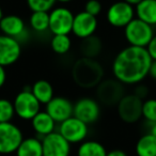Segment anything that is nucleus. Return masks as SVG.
Listing matches in <instances>:
<instances>
[{"instance_id":"6e6552de","label":"nucleus","mask_w":156,"mask_h":156,"mask_svg":"<svg viewBox=\"0 0 156 156\" xmlns=\"http://www.w3.org/2000/svg\"><path fill=\"white\" fill-rule=\"evenodd\" d=\"M135 16V8L123 0L112 3L108 8L106 14L109 25L115 28H125L134 20Z\"/></svg>"},{"instance_id":"b1692460","label":"nucleus","mask_w":156,"mask_h":156,"mask_svg":"<svg viewBox=\"0 0 156 156\" xmlns=\"http://www.w3.org/2000/svg\"><path fill=\"white\" fill-rule=\"evenodd\" d=\"M29 24L37 32H45L49 30V12H32Z\"/></svg>"},{"instance_id":"e433bc0d","label":"nucleus","mask_w":156,"mask_h":156,"mask_svg":"<svg viewBox=\"0 0 156 156\" xmlns=\"http://www.w3.org/2000/svg\"><path fill=\"white\" fill-rule=\"evenodd\" d=\"M56 1L60 3H67V2H71L72 0H56Z\"/></svg>"},{"instance_id":"4be33fe9","label":"nucleus","mask_w":156,"mask_h":156,"mask_svg":"<svg viewBox=\"0 0 156 156\" xmlns=\"http://www.w3.org/2000/svg\"><path fill=\"white\" fill-rule=\"evenodd\" d=\"M106 147L95 140H85L77 150V156H106Z\"/></svg>"},{"instance_id":"c85d7f7f","label":"nucleus","mask_w":156,"mask_h":156,"mask_svg":"<svg viewBox=\"0 0 156 156\" xmlns=\"http://www.w3.org/2000/svg\"><path fill=\"white\" fill-rule=\"evenodd\" d=\"M83 11L89 13L90 15H93L96 17L101 13V11H102V5H101L98 0H89V1L86 2Z\"/></svg>"},{"instance_id":"39448f33","label":"nucleus","mask_w":156,"mask_h":156,"mask_svg":"<svg viewBox=\"0 0 156 156\" xmlns=\"http://www.w3.org/2000/svg\"><path fill=\"white\" fill-rule=\"evenodd\" d=\"M15 115L20 119L28 121L32 120L41 111V104L31 91H22L13 101Z\"/></svg>"},{"instance_id":"412c9836","label":"nucleus","mask_w":156,"mask_h":156,"mask_svg":"<svg viewBox=\"0 0 156 156\" xmlns=\"http://www.w3.org/2000/svg\"><path fill=\"white\" fill-rule=\"evenodd\" d=\"M137 156H156V137L151 134H144L136 143Z\"/></svg>"},{"instance_id":"f257e3e1","label":"nucleus","mask_w":156,"mask_h":156,"mask_svg":"<svg viewBox=\"0 0 156 156\" xmlns=\"http://www.w3.org/2000/svg\"><path fill=\"white\" fill-rule=\"evenodd\" d=\"M152 62L145 48L127 46L113 59V76L122 85H138L149 76Z\"/></svg>"},{"instance_id":"f03ea898","label":"nucleus","mask_w":156,"mask_h":156,"mask_svg":"<svg viewBox=\"0 0 156 156\" xmlns=\"http://www.w3.org/2000/svg\"><path fill=\"white\" fill-rule=\"evenodd\" d=\"M72 75L79 87L89 89L102 83L104 69L95 59L83 57L75 62Z\"/></svg>"},{"instance_id":"1a4fd4ad","label":"nucleus","mask_w":156,"mask_h":156,"mask_svg":"<svg viewBox=\"0 0 156 156\" xmlns=\"http://www.w3.org/2000/svg\"><path fill=\"white\" fill-rule=\"evenodd\" d=\"M74 14L67 8H55L49 12V31L54 35L67 34L72 32Z\"/></svg>"},{"instance_id":"ddd939ff","label":"nucleus","mask_w":156,"mask_h":156,"mask_svg":"<svg viewBox=\"0 0 156 156\" xmlns=\"http://www.w3.org/2000/svg\"><path fill=\"white\" fill-rule=\"evenodd\" d=\"M98 29V18L89 13L83 11L74 15L72 33L81 40L94 35Z\"/></svg>"},{"instance_id":"cd10ccee","label":"nucleus","mask_w":156,"mask_h":156,"mask_svg":"<svg viewBox=\"0 0 156 156\" xmlns=\"http://www.w3.org/2000/svg\"><path fill=\"white\" fill-rule=\"evenodd\" d=\"M56 2V0H27V5L32 12H49Z\"/></svg>"},{"instance_id":"dca6fc26","label":"nucleus","mask_w":156,"mask_h":156,"mask_svg":"<svg viewBox=\"0 0 156 156\" xmlns=\"http://www.w3.org/2000/svg\"><path fill=\"white\" fill-rule=\"evenodd\" d=\"M0 31L3 35L13 37L20 43L22 39L26 37V25L23 18L18 15H5L0 22Z\"/></svg>"},{"instance_id":"423d86ee","label":"nucleus","mask_w":156,"mask_h":156,"mask_svg":"<svg viewBox=\"0 0 156 156\" xmlns=\"http://www.w3.org/2000/svg\"><path fill=\"white\" fill-rule=\"evenodd\" d=\"M143 101L135 94H126L118 103V115L125 123H136L142 118Z\"/></svg>"},{"instance_id":"f704fd0d","label":"nucleus","mask_w":156,"mask_h":156,"mask_svg":"<svg viewBox=\"0 0 156 156\" xmlns=\"http://www.w3.org/2000/svg\"><path fill=\"white\" fill-rule=\"evenodd\" d=\"M149 132L147 134H151L152 136H155L156 137V122H153V123H149Z\"/></svg>"},{"instance_id":"7c9ffc66","label":"nucleus","mask_w":156,"mask_h":156,"mask_svg":"<svg viewBox=\"0 0 156 156\" xmlns=\"http://www.w3.org/2000/svg\"><path fill=\"white\" fill-rule=\"evenodd\" d=\"M147 92H149V90H147V87H144V86H138V87L136 88V90H135L134 94L143 101V98H147Z\"/></svg>"},{"instance_id":"4468645a","label":"nucleus","mask_w":156,"mask_h":156,"mask_svg":"<svg viewBox=\"0 0 156 156\" xmlns=\"http://www.w3.org/2000/svg\"><path fill=\"white\" fill-rule=\"evenodd\" d=\"M22 54V46L17 40L0 35V65L9 66L17 62Z\"/></svg>"},{"instance_id":"58836bf2","label":"nucleus","mask_w":156,"mask_h":156,"mask_svg":"<svg viewBox=\"0 0 156 156\" xmlns=\"http://www.w3.org/2000/svg\"><path fill=\"white\" fill-rule=\"evenodd\" d=\"M1 34H2V33H1V31H0V35H1Z\"/></svg>"},{"instance_id":"6ab92c4d","label":"nucleus","mask_w":156,"mask_h":156,"mask_svg":"<svg viewBox=\"0 0 156 156\" xmlns=\"http://www.w3.org/2000/svg\"><path fill=\"white\" fill-rule=\"evenodd\" d=\"M15 153L16 156H43L42 140L35 137L24 138Z\"/></svg>"},{"instance_id":"bb28decb","label":"nucleus","mask_w":156,"mask_h":156,"mask_svg":"<svg viewBox=\"0 0 156 156\" xmlns=\"http://www.w3.org/2000/svg\"><path fill=\"white\" fill-rule=\"evenodd\" d=\"M142 117L147 121V123L156 122V100L147 98L142 103Z\"/></svg>"},{"instance_id":"9b49d317","label":"nucleus","mask_w":156,"mask_h":156,"mask_svg":"<svg viewBox=\"0 0 156 156\" xmlns=\"http://www.w3.org/2000/svg\"><path fill=\"white\" fill-rule=\"evenodd\" d=\"M42 147L43 156H69L71 155V143L67 142L59 132H54L43 137Z\"/></svg>"},{"instance_id":"a211bd4d","label":"nucleus","mask_w":156,"mask_h":156,"mask_svg":"<svg viewBox=\"0 0 156 156\" xmlns=\"http://www.w3.org/2000/svg\"><path fill=\"white\" fill-rule=\"evenodd\" d=\"M137 18L149 24L150 26L156 25V0H142L135 7Z\"/></svg>"},{"instance_id":"a878e982","label":"nucleus","mask_w":156,"mask_h":156,"mask_svg":"<svg viewBox=\"0 0 156 156\" xmlns=\"http://www.w3.org/2000/svg\"><path fill=\"white\" fill-rule=\"evenodd\" d=\"M15 115L13 103L7 98H0V123L11 122Z\"/></svg>"},{"instance_id":"f3484780","label":"nucleus","mask_w":156,"mask_h":156,"mask_svg":"<svg viewBox=\"0 0 156 156\" xmlns=\"http://www.w3.org/2000/svg\"><path fill=\"white\" fill-rule=\"evenodd\" d=\"M56 122L46 111H40L32 120H31V126L33 130L42 138L47 135L55 132L56 128Z\"/></svg>"},{"instance_id":"9d476101","label":"nucleus","mask_w":156,"mask_h":156,"mask_svg":"<svg viewBox=\"0 0 156 156\" xmlns=\"http://www.w3.org/2000/svg\"><path fill=\"white\" fill-rule=\"evenodd\" d=\"M100 115V105L95 100L91 98H83L74 104L73 115L88 125L98 121Z\"/></svg>"},{"instance_id":"c756f323","label":"nucleus","mask_w":156,"mask_h":156,"mask_svg":"<svg viewBox=\"0 0 156 156\" xmlns=\"http://www.w3.org/2000/svg\"><path fill=\"white\" fill-rule=\"evenodd\" d=\"M147 54L150 55L151 59L153 61H156V34H154V37H152V40L150 41V43L147 44V46L145 47Z\"/></svg>"},{"instance_id":"72a5a7b5","label":"nucleus","mask_w":156,"mask_h":156,"mask_svg":"<svg viewBox=\"0 0 156 156\" xmlns=\"http://www.w3.org/2000/svg\"><path fill=\"white\" fill-rule=\"evenodd\" d=\"M149 76H151V78H153V79L156 80V61L152 62L151 67H150V71H149Z\"/></svg>"},{"instance_id":"2eb2a0df","label":"nucleus","mask_w":156,"mask_h":156,"mask_svg":"<svg viewBox=\"0 0 156 156\" xmlns=\"http://www.w3.org/2000/svg\"><path fill=\"white\" fill-rule=\"evenodd\" d=\"M74 105L69 100L61 96L54 98L48 104H46V112L54 119L56 123H62L63 121L73 117Z\"/></svg>"},{"instance_id":"393cba45","label":"nucleus","mask_w":156,"mask_h":156,"mask_svg":"<svg viewBox=\"0 0 156 156\" xmlns=\"http://www.w3.org/2000/svg\"><path fill=\"white\" fill-rule=\"evenodd\" d=\"M52 50L58 55H65L69 51L72 47L71 37L67 34H56L50 41Z\"/></svg>"},{"instance_id":"2f4dec72","label":"nucleus","mask_w":156,"mask_h":156,"mask_svg":"<svg viewBox=\"0 0 156 156\" xmlns=\"http://www.w3.org/2000/svg\"><path fill=\"white\" fill-rule=\"evenodd\" d=\"M7 81V72H5V66L0 65V88H2Z\"/></svg>"},{"instance_id":"5701e85b","label":"nucleus","mask_w":156,"mask_h":156,"mask_svg":"<svg viewBox=\"0 0 156 156\" xmlns=\"http://www.w3.org/2000/svg\"><path fill=\"white\" fill-rule=\"evenodd\" d=\"M102 50V42L98 37H87L83 40V43L80 44V51L86 58L94 59Z\"/></svg>"},{"instance_id":"f8f14e48","label":"nucleus","mask_w":156,"mask_h":156,"mask_svg":"<svg viewBox=\"0 0 156 156\" xmlns=\"http://www.w3.org/2000/svg\"><path fill=\"white\" fill-rule=\"evenodd\" d=\"M124 94V88L117 79H106L98 86V98L106 105H118Z\"/></svg>"},{"instance_id":"aec40b11","label":"nucleus","mask_w":156,"mask_h":156,"mask_svg":"<svg viewBox=\"0 0 156 156\" xmlns=\"http://www.w3.org/2000/svg\"><path fill=\"white\" fill-rule=\"evenodd\" d=\"M31 92L41 105L48 104L55 98L54 88H52L51 83H48L47 80H44V79L35 81L31 87Z\"/></svg>"},{"instance_id":"c9c22d12","label":"nucleus","mask_w":156,"mask_h":156,"mask_svg":"<svg viewBox=\"0 0 156 156\" xmlns=\"http://www.w3.org/2000/svg\"><path fill=\"white\" fill-rule=\"evenodd\" d=\"M123 1H125L126 3L133 5V7H136V5H138L142 0H123Z\"/></svg>"},{"instance_id":"473e14b6","label":"nucleus","mask_w":156,"mask_h":156,"mask_svg":"<svg viewBox=\"0 0 156 156\" xmlns=\"http://www.w3.org/2000/svg\"><path fill=\"white\" fill-rule=\"evenodd\" d=\"M106 156H127V154L124 151H122V150L117 149V150H112L110 152H107Z\"/></svg>"},{"instance_id":"0eeeda50","label":"nucleus","mask_w":156,"mask_h":156,"mask_svg":"<svg viewBox=\"0 0 156 156\" xmlns=\"http://www.w3.org/2000/svg\"><path fill=\"white\" fill-rule=\"evenodd\" d=\"M58 132L67 142L73 144V143H81L86 140L89 133V127L88 124L73 115L60 123Z\"/></svg>"},{"instance_id":"20e7f679","label":"nucleus","mask_w":156,"mask_h":156,"mask_svg":"<svg viewBox=\"0 0 156 156\" xmlns=\"http://www.w3.org/2000/svg\"><path fill=\"white\" fill-rule=\"evenodd\" d=\"M23 140L24 136L17 125L12 122L0 123V154L15 153Z\"/></svg>"},{"instance_id":"7ed1b4c3","label":"nucleus","mask_w":156,"mask_h":156,"mask_svg":"<svg viewBox=\"0 0 156 156\" xmlns=\"http://www.w3.org/2000/svg\"><path fill=\"white\" fill-rule=\"evenodd\" d=\"M124 37L129 46L145 48L154 37L153 27L135 17L124 28Z\"/></svg>"},{"instance_id":"4c0bfd02","label":"nucleus","mask_w":156,"mask_h":156,"mask_svg":"<svg viewBox=\"0 0 156 156\" xmlns=\"http://www.w3.org/2000/svg\"><path fill=\"white\" fill-rule=\"evenodd\" d=\"M3 12H2V9H1V5H0V22H1V20H2V17H3Z\"/></svg>"}]
</instances>
